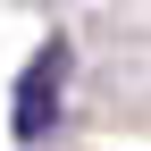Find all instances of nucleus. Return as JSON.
I'll use <instances>...</instances> for the list:
<instances>
[{"instance_id":"f257e3e1","label":"nucleus","mask_w":151,"mask_h":151,"mask_svg":"<svg viewBox=\"0 0 151 151\" xmlns=\"http://www.w3.org/2000/svg\"><path fill=\"white\" fill-rule=\"evenodd\" d=\"M59 76H67V42H42L25 59V76H17V101H9L17 143H42L50 134V118H59Z\"/></svg>"}]
</instances>
